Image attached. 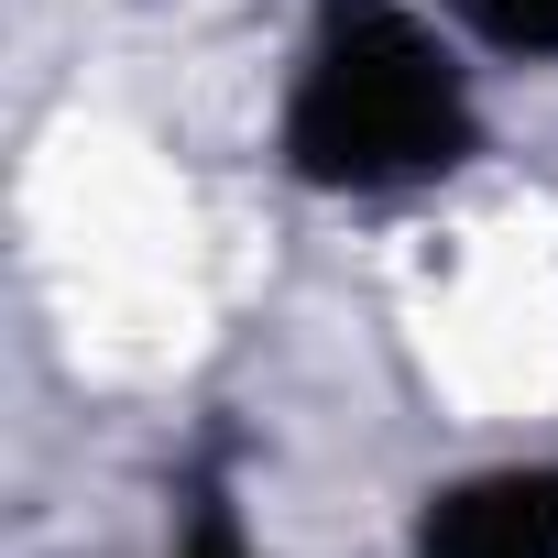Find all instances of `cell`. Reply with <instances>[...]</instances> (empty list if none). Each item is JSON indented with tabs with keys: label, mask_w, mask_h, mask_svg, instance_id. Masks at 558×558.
<instances>
[{
	"label": "cell",
	"mask_w": 558,
	"mask_h": 558,
	"mask_svg": "<svg viewBox=\"0 0 558 558\" xmlns=\"http://www.w3.org/2000/svg\"><path fill=\"white\" fill-rule=\"evenodd\" d=\"M286 175L329 186V197H384V186H427L449 165L482 154V110L460 56L405 12V0H329L296 88H286Z\"/></svg>",
	"instance_id": "obj_1"
},
{
	"label": "cell",
	"mask_w": 558,
	"mask_h": 558,
	"mask_svg": "<svg viewBox=\"0 0 558 558\" xmlns=\"http://www.w3.org/2000/svg\"><path fill=\"white\" fill-rule=\"evenodd\" d=\"M175 558H252V547H241L230 493H197V514H186V547H175Z\"/></svg>",
	"instance_id": "obj_4"
},
{
	"label": "cell",
	"mask_w": 558,
	"mask_h": 558,
	"mask_svg": "<svg viewBox=\"0 0 558 558\" xmlns=\"http://www.w3.org/2000/svg\"><path fill=\"white\" fill-rule=\"evenodd\" d=\"M460 23L514 66H558V0H460Z\"/></svg>",
	"instance_id": "obj_3"
},
{
	"label": "cell",
	"mask_w": 558,
	"mask_h": 558,
	"mask_svg": "<svg viewBox=\"0 0 558 558\" xmlns=\"http://www.w3.org/2000/svg\"><path fill=\"white\" fill-rule=\"evenodd\" d=\"M416 558H558V460H514L427 493Z\"/></svg>",
	"instance_id": "obj_2"
}]
</instances>
